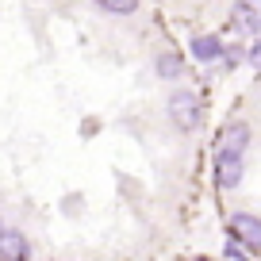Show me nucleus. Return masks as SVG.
<instances>
[{
	"label": "nucleus",
	"mask_w": 261,
	"mask_h": 261,
	"mask_svg": "<svg viewBox=\"0 0 261 261\" xmlns=\"http://www.w3.org/2000/svg\"><path fill=\"white\" fill-rule=\"evenodd\" d=\"M165 115L180 135H196L200 123H204V96L196 89H173L165 100Z\"/></svg>",
	"instance_id": "1"
},
{
	"label": "nucleus",
	"mask_w": 261,
	"mask_h": 261,
	"mask_svg": "<svg viewBox=\"0 0 261 261\" xmlns=\"http://www.w3.org/2000/svg\"><path fill=\"white\" fill-rule=\"evenodd\" d=\"M212 173H215V188L219 192H234L246 177V154H234V150H215V162H212Z\"/></svg>",
	"instance_id": "2"
},
{
	"label": "nucleus",
	"mask_w": 261,
	"mask_h": 261,
	"mask_svg": "<svg viewBox=\"0 0 261 261\" xmlns=\"http://www.w3.org/2000/svg\"><path fill=\"white\" fill-rule=\"evenodd\" d=\"M227 238H234L238 246H246L257 257L261 253V215L257 212H234L227 219Z\"/></svg>",
	"instance_id": "3"
},
{
	"label": "nucleus",
	"mask_w": 261,
	"mask_h": 261,
	"mask_svg": "<svg viewBox=\"0 0 261 261\" xmlns=\"http://www.w3.org/2000/svg\"><path fill=\"white\" fill-rule=\"evenodd\" d=\"M219 146L215 150H234V154H246L250 150V142H253V127L246 119H230V123H223V130H219Z\"/></svg>",
	"instance_id": "4"
},
{
	"label": "nucleus",
	"mask_w": 261,
	"mask_h": 261,
	"mask_svg": "<svg viewBox=\"0 0 261 261\" xmlns=\"http://www.w3.org/2000/svg\"><path fill=\"white\" fill-rule=\"evenodd\" d=\"M223 50H227V42H223L219 35H212V31H204V35H192V42H188V54H192L200 65L223 62Z\"/></svg>",
	"instance_id": "5"
},
{
	"label": "nucleus",
	"mask_w": 261,
	"mask_h": 261,
	"mask_svg": "<svg viewBox=\"0 0 261 261\" xmlns=\"http://www.w3.org/2000/svg\"><path fill=\"white\" fill-rule=\"evenodd\" d=\"M185 69H188V62H185V54H180V50L162 46V50L154 54V73H158V81H180V77H185Z\"/></svg>",
	"instance_id": "6"
},
{
	"label": "nucleus",
	"mask_w": 261,
	"mask_h": 261,
	"mask_svg": "<svg viewBox=\"0 0 261 261\" xmlns=\"http://www.w3.org/2000/svg\"><path fill=\"white\" fill-rule=\"evenodd\" d=\"M230 23L246 35H261V0H234Z\"/></svg>",
	"instance_id": "7"
},
{
	"label": "nucleus",
	"mask_w": 261,
	"mask_h": 261,
	"mask_svg": "<svg viewBox=\"0 0 261 261\" xmlns=\"http://www.w3.org/2000/svg\"><path fill=\"white\" fill-rule=\"evenodd\" d=\"M35 257V246L23 230H4L0 238V261H31Z\"/></svg>",
	"instance_id": "8"
},
{
	"label": "nucleus",
	"mask_w": 261,
	"mask_h": 261,
	"mask_svg": "<svg viewBox=\"0 0 261 261\" xmlns=\"http://www.w3.org/2000/svg\"><path fill=\"white\" fill-rule=\"evenodd\" d=\"M92 4H96L104 16H135L142 0H92Z\"/></svg>",
	"instance_id": "9"
},
{
	"label": "nucleus",
	"mask_w": 261,
	"mask_h": 261,
	"mask_svg": "<svg viewBox=\"0 0 261 261\" xmlns=\"http://www.w3.org/2000/svg\"><path fill=\"white\" fill-rule=\"evenodd\" d=\"M253 253L246 250V246H238L234 238H227V242H223V261H250Z\"/></svg>",
	"instance_id": "10"
},
{
	"label": "nucleus",
	"mask_w": 261,
	"mask_h": 261,
	"mask_svg": "<svg viewBox=\"0 0 261 261\" xmlns=\"http://www.w3.org/2000/svg\"><path fill=\"white\" fill-rule=\"evenodd\" d=\"M246 62V46H238V42H227V50H223V65L227 69H234V65Z\"/></svg>",
	"instance_id": "11"
},
{
	"label": "nucleus",
	"mask_w": 261,
	"mask_h": 261,
	"mask_svg": "<svg viewBox=\"0 0 261 261\" xmlns=\"http://www.w3.org/2000/svg\"><path fill=\"white\" fill-rule=\"evenodd\" d=\"M246 65H253L261 73V35H253V42L246 46Z\"/></svg>",
	"instance_id": "12"
},
{
	"label": "nucleus",
	"mask_w": 261,
	"mask_h": 261,
	"mask_svg": "<svg viewBox=\"0 0 261 261\" xmlns=\"http://www.w3.org/2000/svg\"><path fill=\"white\" fill-rule=\"evenodd\" d=\"M188 261H215V257H204V253H196V257H188Z\"/></svg>",
	"instance_id": "13"
},
{
	"label": "nucleus",
	"mask_w": 261,
	"mask_h": 261,
	"mask_svg": "<svg viewBox=\"0 0 261 261\" xmlns=\"http://www.w3.org/2000/svg\"><path fill=\"white\" fill-rule=\"evenodd\" d=\"M4 230H8V227H4V223H0V238H4Z\"/></svg>",
	"instance_id": "14"
}]
</instances>
